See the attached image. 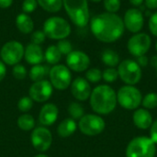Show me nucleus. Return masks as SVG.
Listing matches in <instances>:
<instances>
[{
  "label": "nucleus",
  "mask_w": 157,
  "mask_h": 157,
  "mask_svg": "<svg viewBox=\"0 0 157 157\" xmlns=\"http://www.w3.org/2000/svg\"><path fill=\"white\" fill-rule=\"evenodd\" d=\"M90 1H92V2H100L102 0H90Z\"/></svg>",
  "instance_id": "49530a36"
},
{
  "label": "nucleus",
  "mask_w": 157,
  "mask_h": 157,
  "mask_svg": "<svg viewBox=\"0 0 157 157\" xmlns=\"http://www.w3.org/2000/svg\"><path fill=\"white\" fill-rule=\"evenodd\" d=\"M89 22L92 34L97 40L105 43L117 41L125 30L122 18L116 13H100L94 16Z\"/></svg>",
  "instance_id": "f257e3e1"
},
{
  "label": "nucleus",
  "mask_w": 157,
  "mask_h": 157,
  "mask_svg": "<svg viewBox=\"0 0 157 157\" xmlns=\"http://www.w3.org/2000/svg\"><path fill=\"white\" fill-rule=\"evenodd\" d=\"M132 121L134 125L141 130H147L153 124V117L148 109H135L132 115Z\"/></svg>",
  "instance_id": "6ab92c4d"
},
{
  "label": "nucleus",
  "mask_w": 157,
  "mask_h": 157,
  "mask_svg": "<svg viewBox=\"0 0 157 157\" xmlns=\"http://www.w3.org/2000/svg\"><path fill=\"white\" fill-rule=\"evenodd\" d=\"M52 86L48 80L34 82L29 88V98L37 102L47 101L52 95Z\"/></svg>",
  "instance_id": "ddd939ff"
},
{
  "label": "nucleus",
  "mask_w": 157,
  "mask_h": 157,
  "mask_svg": "<svg viewBox=\"0 0 157 157\" xmlns=\"http://www.w3.org/2000/svg\"><path fill=\"white\" fill-rule=\"evenodd\" d=\"M38 5L47 12L56 13L63 7V0H37Z\"/></svg>",
  "instance_id": "b1692460"
},
{
  "label": "nucleus",
  "mask_w": 157,
  "mask_h": 157,
  "mask_svg": "<svg viewBox=\"0 0 157 157\" xmlns=\"http://www.w3.org/2000/svg\"><path fill=\"white\" fill-rule=\"evenodd\" d=\"M150 138L153 140V142L157 144V120L153 122L152 126H151V130H150Z\"/></svg>",
  "instance_id": "4c0bfd02"
},
{
  "label": "nucleus",
  "mask_w": 157,
  "mask_h": 157,
  "mask_svg": "<svg viewBox=\"0 0 157 157\" xmlns=\"http://www.w3.org/2000/svg\"><path fill=\"white\" fill-rule=\"evenodd\" d=\"M129 2L134 6H140L144 2V0H129Z\"/></svg>",
  "instance_id": "37998d69"
},
{
  "label": "nucleus",
  "mask_w": 157,
  "mask_h": 157,
  "mask_svg": "<svg viewBox=\"0 0 157 157\" xmlns=\"http://www.w3.org/2000/svg\"><path fill=\"white\" fill-rule=\"evenodd\" d=\"M24 57L28 63L36 65L40 64L44 60V53L40 45L29 43L25 48Z\"/></svg>",
  "instance_id": "f3484780"
},
{
  "label": "nucleus",
  "mask_w": 157,
  "mask_h": 157,
  "mask_svg": "<svg viewBox=\"0 0 157 157\" xmlns=\"http://www.w3.org/2000/svg\"><path fill=\"white\" fill-rule=\"evenodd\" d=\"M58 50L60 51V52L62 53V55H68L70 52H73V46L71 44V42L69 40H67L66 39L64 40H60L58 41V43L56 44Z\"/></svg>",
  "instance_id": "2f4dec72"
},
{
  "label": "nucleus",
  "mask_w": 157,
  "mask_h": 157,
  "mask_svg": "<svg viewBox=\"0 0 157 157\" xmlns=\"http://www.w3.org/2000/svg\"><path fill=\"white\" fill-rule=\"evenodd\" d=\"M86 79L91 83H98L102 79V72L98 68H91L86 71Z\"/></svg>",
  "instance_id": "c85d7f7f"
},
{
  "label": "nucleus",
  "mask_w": 157,
  "mask_h": 157,
  "mask_svg": "<svg viewBox=\"0 0 157 157\" xmlns=\"http://www.w3.org/2000/svg\"><path fill=\"white\" fill-rule=\"evenodd\" d=\"M142 100L143 95L134 86H123L117 93V101L125 109H137L142 104Z\"/></svg>",
  "instance_id": "423d86ee"
},
{
  "label": "nucleus",
  "mask_w": 157,
  "mask_h": 157,
  "mask_svg": "<svg viewBox=\"0 0 157 157\" xmlns=\"http://www.w3.org/2000/svg\"><path fill=\"white\" fill-rule=\"evenodd\" d=\"M144 4L149 10L157 9V0H144Z\"/></svg>",
  "instance_id": "ea45409f"
},
{
  "label": "nucleus",
  "mask_w": 157,
  "mask_h": 157,
  "mask_svg": "<svg viewBox=\"0 0 157 157\" xmlns=\"http://www.w3.org/2000/svg\"><path fill=\"white\" fill-rule=\"evenodd\" d=\"M58 113V108L54 104H46L40 109L39 116L40 122L45 126H51L57 121Z\"/></svg>",
  "instance_id": "a211bd4d"
},
{
  "label": "nucleus",
  "mask_w": 157,
  "mask_h": 157,
  "mask_svg": "<svg viewBox=\"0 0 157 157\" xmlns=\"http://www.w3.org/2000/svg\"><path fill=\"white\" fill-rule=\"evenodd\" d=\"M67 67L75 72H84L90 65L89 56L81 51H73L66 56Z\"/></svg>",
  "instance_id": "2eb2a0df"
},
{
  "label": "nucleus",
  "mask_w": 157,
  "mask_h": 157,
  "mask_svg": "<svg viewBox=\"0 0 157 157\" xmlns=\"http://www.w3.org/2000/svg\"><path fill=\"white\" fill-rule=\"evenodd\" d=\"M12 75L15 78H17L18 80H22L27 76V70H26L25 66L17 63V64L14 65V67L12 69Z\"/></svg>",
  "instance_id": "72a5a7b5"
},
{
  "label": "nucleus",
  "mask_w": 157,
  "mask_h": 157,
  "mask_svg": "<svg viewBox=\"0 0 157 157\" xmlns=\"http://www.w3.org/2000/svg\"><path fill=\"white\" fill-rule=\"evenodd\" d=\"M37 0H24L22 3V10L24 11V13L29 14L33 12L37 8Z\"/></svg>",
  "instance_id": "f704fd0d"
},
{
  "label": "nucleus",
  "mask_w": 157,
  "mask_h": 157,
  "mask_svg": "<svg viewBox=\"0 0 157 157\" xmlns=\"http://www.w3.org/2000/svg\"><path fill=\"white\" fill-rule=\"evenodd\" d=\"M102 78L104 79V81H106L108 83L115 82L119 78L118 70L115 69L114 67H109V68L105 69L102 72Z\"/></svg>",
  "instance_id": "c756f323"
},
{
  "label": "nucleus",
  "mask_w": 157,
  "mask_h": 157,
  "mask_svg": "<svg viewBox=\"0 0 157 157\" xmlns=\"http://www.w3.org/2000/svg\"><path fill=\"white\" fill-rule=\"evenodd\" d=\"M46 39V35L43 32V30H37L35 32L32 33L31 35V43L37 44V45H40Z\"/></svg>",
  "instance_id": "e433bc0d"
},
{
  "label": "nucleus",
  "mask_w": 157,
  "mask_h": 157,
  "mask_svg": "<svg viewBox=\"0 0 157 157\" xmlns=\"http://www.w3.org/2000/svg\"><path fill=\"white\" fill-rule=\"evenodd\" d=\"M103 5L107 12L117 13L121 6V0H103Z\"/></svg>",
  "instance_id": "7c9ffc66"
},
{
  "label": "nucleus",
  "mask_w": 157,
  "mask_h": 157,
  "mask_svg": "<svg viewBox=\"0 0 157 157\" xmlns=\"http://www.w3.org/2000/svg\"><path fill=\"white\" fill-rule=\"evenodd\" d=\"M137 63L141 66V67H146L149 63V59L146 55H142L137 57Z\"/></svg>",
  "instance_id": "58836bf2"
},
{
  "label": "nucleus",
  "mask_w": 157,
  "mask_h": 157,
  "mask_svg": "<svg viewBox=\"0 0 157 157\" xmlns=\"http://www.w3.org/2000/svg\"><path fill=\"white\" fill-rule=\"evenodd\" d=\"M62 58V53L58 50L56 45H51L49 46L44 53V59L47 61L50 64H57L59 61Z\"/></svg>",
  "instance_id": "393cba45"
},
{
  "label": "nucleus",
  "mask_w": 157,
  "mask_h": 157,
  "mask_svg": "<svg viewBox=\"0 0 157 157\" xmlns=\"http://www.w3.org/2000/svg\"><path fill=\"white\" fill-rule=\"evenodd\" d=\"M155 154L156 144L145 136L132 139L126 148V157H155Z\"/></svg>",
  "instance_id": "20e7f679"
},
{
  "label": "nucleus",
  "mask_w": 157,
  "mask_h": 157,
  "mask_svg": "<svg viewBox=\"0 0 157 157\" xmlns=\"http://www.w3.org/2000/svg\"><path fill=\"white\" fill-rule=\"evenodd\" d=\"M151 64H152L153 67H155L156 69L157 72V55H155V56L152 57V59H151Z\"/></svg>",
  "instance_id": "c03bdc74"
},
{
  "label": "nucleus",
  "mask_w": 157,
  "mask_h": 157,
  "mask_svg": "<svg viewBox=\"0 0 157 157\" xmlns=\"http://www.w3.org/2000/svg\"><path fill=\"white\" fill-rule=\"evenodd\" d=\"M90 106L99 115L111 113L117 106V94L108 85H100L93 89L90 95Z\"/></svg>",
  "instance_id": "f03ea898"
},
{
  "label": "nucleus",
  "mask_w": 157,
  "mask_h": 157,
  "mask_svg": "<svg viewBox=\"0 0 157 157\" xmlns=\"http://www.w3.org/2000/svg\"><path fill=\"white\" fill-rule=\"evenodd\" d=\"M122 20L125 29L133 34L141 32L144 25V14L137 7L129 8L125 12Z\"/></svg>",
  "instance_id": "f8f14e48"
},
{
  "label": "nucleus",
  "mask_w": 157,
  "mask_h": 157,
  "mask_svg": "<svg viewBox=\"0 0 157 157\" xmlns=\"http://www.w3.org/2000/svg\"><path fill=\"white\" fill-rule=\"evenodd\" d=\"M50 82L59 90L66 89L72 83V75L69 68L63 64H55L49 73Z\"/></svg>",
  "instance_id": "9b49d317"
},
{
  "label": "nucleus",
  "mask_w": 157,
  "mask_h": 157,
  "mask_svg": "<svg viewBox=\"0 0 157 157\" xmlns=\"http://www.w3.org/2000/svg\"><path fill=\"white\" fill-rule=\"evenodd\" d=\"M78 127L83 134L87 136H96L104 131L106 123L100 116L95 114H87L84 115L79 120Z\"/></svg>",
  "instance_id": "1a4fd4ad"
},
{
  "label": "nucleus",
  "mask_w": 157,
  "mask_h": 157,
  "mask_svg": "<svg viewBox=\"0 0 157 157\" xmlns=\"http://www.w3.org/2000/svg\"><path fill=\"white\" fill-rule=\"evenodd\" d=\"M64 7L71 21L79 28H85L90 21L87 0H63Z\"/></svg>",
  "instance_id": "7ed1b4c3"
},
{
  "label": "nucleus",
  "mask_w": 157,
  "mask_h": 157,
  "mask_svg": "<svg viewBox=\"0 0 157 157\" xmlns=\"http://www.w3.org/2000/svg\"><path fill=\"white\" fill-rule=\"evenodd\" d=\"M43 32L52 40H64L71 34V26L61 17H51L43 24Z\"/></svg>",
  "instance_id": "39448f33"
},
{
  "label": "nucleus",
  "mask_w": 157,
  "mask_h": 157,
  "mask_svg": "<svg viewBox=\"0 0 157 157\" xmlns=\"http://www.w3.org/2000/svg\"><path fill=\"white\" fill-rule=\"evenodd\" d=\"M13 3V0H0V8H8Z\"/></svg>",
  "instance_id": "79ce46f5"
},
{
  "label": "nucleus",
  "mask_w": 157,
  "mask_h": 157,
  "mask_svg": "<svg viewBox=\"0 0 157 157\" xmlns=\"http://www.w3.org/2000/svg\"><path fill=\"white\" fill-rule=\"evenodd\" d=\"M76 128H77V125L75 120H73L72 118H69V119L63 120L59 124L57 128V132L61 137L66 138V137L71 136L73 133H75V132L76 131Z\"/></svg>",
  "instance_id": "412c9836"
},
{
  "label": "nucleus",
  "mask_w": 157,
  "mask_h": 157,
  "mask_svg": "<svg viewBox=\"0 0 157 157\" xmlns=\"http://www.w3.org/2000/svg\"><path fill=\"white\" fill-rule=\"evenodd\" d=\"M35 157H48L46 155H42V154H40V155H36Z\"/></svg>",
  "instance_id": "a18cd8bd"
},
{
  "label": "nucleus",
  "mask_w": 157,
  "mask_h": 157,
  "mask_svg": "<svg viewBox=\"0 0 157 157\" xmlns=\"http://www.w3.org/2000/svg\"><path fill=\"white\" fill-rule=\"evenodd\" d=\"M148 28L151 34L155 37H157V12L153 13L148 21Z\"/></svg>",
  "instance_id": "c9c22d12"
},
{
  "label": "nucleus",
  "mask_w": 157,
  "mask_h": 157,
  "mask_svg": "<svg viewBox=\"0 0 157 157\" xmlns=\"http://www.w3.org/2000/svg\"><path fill=\"white\" fill-rule=\"evenodd\" d=\"M31 143L34 148L39 152L47 151L52 143V136L51 132L44 127L34 129L31 133Z\"/></svg>",
  "instance_id": "4468645a"
},
{
  "label": "nucleus",
  "mask_w": 157,
  "mask_h": 157,
  "mask_svg": "<svg viewBox=\"0 0 157 157\" xmlns=\"http://www.w3.org/2000/svg\"><path fill=\"white\" fill-rule=\"evenodd\" d=\"M91 92L88 81L83 77H77L71 83V93L77 100L86 101L90 98Z\"/></svg>",
  "instance_id": "dca6fc26"
},
{
  "label": "nucleus",
  "mask_w": 157,
  "mask_h": 157,
  "mask_svg": "<svg viewBox=\"0 0 157 157\" xmlns=\"http://www.w3.org/2000/svg\"><path fill=\"white\" fill-rule=\"evenodd\" d=\"M33 106V101L29 97H23L18 100L17 108L22 112H27L29 109H31Z\"/></svg>",
  "instance_id": "473e14b6"
},
{
  "label": "nucleus",
  "mask_w": 157,
  "mask_h": 157,
  "mask_svg": "<svg viewBox=\"0 0 157 157\" xmlns=\"http://www.w3.org/2000/svg\"><path fill=\"white\" fill-rule=\"evenodd\" d=\"M152 45L151 37L144 32H139L133 34L127 42V49L129 52L134 56L139 57L142 55H145Z\"/></svg>",
  "instance_id": "9d476101"
},
{
  "label": "nucleus",
  "mask_w": 157,
  "mask_h": 157,
  "mask_svg": "<svg viewBox=\"0 0 157 157\" xmlns=\"http://www.w3.org/2000/svg\"><path fill=\"white\" fill-rule=\"evenodd\" d=\"M101 60L109 67H116L120 64V55L117 52L111 50V49H106L102 54H101Z\"/></svg>",
  "instance_id": "4be33fe9"
},
{
  "label": "nucleus",
  "mask_w": 157,
  "mask_h": 157,
  "mask_svg": "<svg viewBox=\"0 0 157 157\" xmlns=\"http://www.w3.org/2000/svg\"><path fill=\"white\" fill-rule=\"evenodd\" d=\"M16 26L17 29L24 34L30 33L34 29V23L32 18L26 13H21L17 15L16 18Z\"/></svg>",
  "instance_id": "aec40b11"
},
{
  "label": "nucleus",
  "mask_w": 157,
  "mask_h": 157,
  "mask_svg": "<svg viewBox=\"0 0 157 157\" xmlns=\"http://www.w3.org/2000/svg\"><path fill=\"white\" fill-rule=\"evenodd\" d=\"M50 73V68L47 65L42 64H36L33 65L29 71V77L32 81L38 82L44 80L45 76H47Z\"/></svg>",
  "instance_id": "5701e85b"
},
{
  "label": "nucleus",
  "mask_w": 157,
  "mask_h": 157,
  "mask_svg": "<svg viewBox=\"0 0 157 157\" xmlns=\"http://www.w3.org/2000/svg\"><path fill=\"white\" fill-rule=\"evenodd\" d=\"M24 46L17 40H10L6 42L0 52L2 62L7 65L17 64L24 57Z\"/></svg>",
  "instance_id": "6e6552de"
},
{
  "label": "nucleus",
  "mask_w": 157,
  "mask_h": 157,
  "mask_svg": "<svg viewBox=\"0 0 157 157\" xmlns=\"http://www.w3.org/2000/svg\"><path fill=\"white\" fill-rule=\"evenodd\" d=\"M155 51H156V52H157V40H156V42H155Z\"/></svg>",
  "instance_id": "de8ad7c7"
},
{
  "label": "nucleus",
  "mask_w": 157,
  "mask_h": 157,
  "mask_svg": "<svg viewBox=\"0 0 157 157\" xmlns=\"http://www.w3.org/2000/svg\"><path fill=\"white\" fill-rule=\"evenodd\" d=\"M142 105L145 109H154L157 108V94L151 92L144 96L142 100Z\"/></svg>",
  "instance_id": "bb28decb"
},
{
  "label": "nucleus",
  "mask_w": 157,
  "mask_h": 157,
  "mask_svg": "<svg viewBox=\"0 0 157 157\" xmlns=\"http://www.w3.org/2000/svg\"><path fill=\"white\" fill-rule=\"evenodd\" d=\"M68 112L73 120H80L84 116L85 111H84V108L82 107V105L76 102H72L69 105Z\"/></svg>",
  "instance_id": "cd10ccee"
},
{
  "label": "nucleus",
  "mask_w": 157,
  "mask_h": 157,
  "mask_svg": "<svg viewBox=\"0 0 157 157\" xmlns=\"http://www.w3.org/2000/svg\"><path fill=\"white\" fill-rule=\"evenodd\" d=\"M6 64L2 61H0V81L4 79V77L6 76Z\"/></svg>",
  "instance_id": "a19ab883"
},
{
  "label": "nucleus",
  "mask_w": 157,
  "mask_h": 157,
  "mask_svg": "<svg viewBox=\"0 0 157 157\" xmlns=\"http://www.w3.org/2000/svg\"><path fill=\"white\" fill-rule=\"evenodd\" d=\"M17 125L22 131H30L35 126V121L29 114H23L17 120Z\"/></svg>",
  "instance_id": "a878e982"
},
{
  "label": "nucleus",
  "mask_w": 157,
  "mask_h": 157,
  "mask_svg": "<svg viewBox=\"0 0 157 157\" xmlns=\"http://www.w3.org/2000/svg\"><path fill=\"white\" fill-rule=\"evenodd\" d=\"M117 70L119 77L128 86H134L138 84L142 79V67L134 60H123L118 65Z\"/></svg>",
  "instance_id": "0eeeda50"
}]
</instances>
